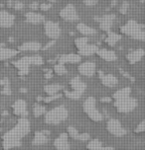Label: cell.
<instances>
[{"label":"cell","instance_id":"cell-13","mask_svg":"<svg viewBox=\"0 0 145 150\" xmlns=\"http://www.w3.org/2000/svg\"><path fill=\"white\" fill-rule=\"evenodd\" d=\"M47 142V137L45 136V134H43L42 132H37L34 136L33 139V144L35 145H41Z\"/></svg>","mask_w":145,"mask_h":150},{"label":"cell","instance_id":"cell-10","mask_svg":"<svg viewBox=\"0 0 145 150\" xmlns=\"http://www.w3.org/2000/svg\"><path fill=\"white\" fill-rule=\"evenodd\" d=\"M95 64L93 62H85L80 66V71L85 76H90L95 72Z\"/></svg>","mask_w":145,"mask_h":150},{"label":"cell","instance_id":"cell-22","mask_svg":"<svg viewBox=\"0 0 145 150\" xmlns=\"http://www.w3.org/2000/svg\"><path fill=\"white\" fill-rule=\"evenodd\" d=\"M0 85H1L2 87L7 86V85H9V81H8L7 78H3V79L0 80Z\"/></svg>","mask_w":145,"mask_h":150},{"label":"cell","instance_id":"cell-9","mask_svg":"<svg viewBox=\"0 0 145 150\" xmlns=\"http://www.w3.org/2000/svg\"><path fill=\"white\" fill-rule=\"evenodd\" d=\"M17 54V52L14 50H10L3 47V45H0V61L7 60L9 58H12L13 56Z\"/></svg>","mask_w":145,"mask_h":150},{"label":"cell","instance_id":"cell-23","mask_svg":"<svg viewBox=\"0 0 145 150\" xmlns=\"http://www.w3.org/2000/svg\"><path fill=\"white\" fill-rule=\"evenodd\" d=\"M40 8H41L42 10H44V11H46V10L50 9V8H51V5H50V4H42L41 6H40Z\"/></svg>","mask_w":145,"mask_h":150},{"label":"cell","instance_id":"cell-8","mask_svg":"<svg viewBox=\"0 0 145 150\" xmlns=\"http://www.w3.org/2000/svg\"><path fill=\"white\" fill-rule=\"evenodd\" d=\"M12 108H13V112H14L16 116L24 117L27 115V106H26L25 101H23V100L16 101Z\"/></svg>","mask_w":145,"mask_h":150},{"label":"cell","instance_id":"cell-25","mask_svg":"<svg viewBox=\"0 0 145 150\" xmlns=\"http://www.w3.org/2000/svg\"><path fill=\"white\" fill-rule=\"evenodd\" d=\"M123 92H124V90H123V91H120V93H121V94H123ZM121 97H122V98H124L125 96H124V95H122V96H120V98H121Z\"/></svg>","mask_w":145,"mask_h":150},{"label":"cell","instance_id":"cell-21","mask_svg":"<svg viewBox=\"0 0 145 150\" xmlns=\"http://www.w3.org/2000/svg\"><path fill=\"white\" fill-rule=\"evenodd\" d=\"M82 1H84L87 5H95L98 0H82Z\"/></svg>","mask_w":145,"mask_h":150},{"label":"cell","instance_id":"cell-1","mask_svg":"<svg viewBox=\"0 0 145 150\" xmlns=\"http://www.w3.org/2000/svg\"><path fill=\"white\" fill-rule=\"evenodd\" d=\"M30 130V125L26 119H20L17 124L12 129L7 131L3 135V148L9 149L13 147H17L21 144V139L27 135V133Z\"/></svg>","mask_w":145,"mask_h":150},{"label":"cell","instance_id":"cell-4","mask_svg":"<svg viewBox=\"0 0 145 150\" xmlns=\"http://www.w3.org/2000/svg\"><path fill=\"white\" fill-rule=\"evenodd\" d=\"M15 16L5 10H0V28H10L13 26Z\"/></svg>","mask_w":145,"mask_h":150},{"label":"cell","instance_id":"cell-15","mask_svg":"<svg viewBox=\"0 0 145 150\" xmlns=\"http://www.w3.org/2000/svg\"><path fill=\"white\" fill-rule=\"evenodd\" d=\"M99 54H100L101 57L106 60H113L115 58V54L113 52H108V50H100V52H99Z\"/></svg>","mask_w":145,"mask_h":150},{"label":"cell","instance_id":"cell-17","mask_svg":"<svg viewBox=\"0 0 145 150\" xmlns=\"http://www.w3.org/2000/svg\"><path fill=\"white\" fill-rule=\"evenodd\" d=\"M44 111H45V109L43 108V107L39 106V105H36L34 108V116L35 117H40L41 115H43Z\"/></svg>","mask_w":145,"mask_h":150},{"label":"cell","instance_id":"cell-11","mask_svg":"<svg viewBox=\"0 0 145 150\" xmlns=\"http://www.w3.org/2000/svg\"><path fill=\"white\" fill-rule=\"evenodd\" d=\"M26 21L31 24H40L44 21V17L42 15L35 12H30L26 14Z\"/></svg>","mask_w":145,"mask_h":150},{"label":"cell","instance_id":"cell-7","mask_svg":"<svg viewBox=\"0 0 145 150\" xmlns=\"http://www.w3.org/2000/svg\"><path fill=\"white\" fill-rule=\"evenodd\" d=\"M61 16H62V18H64L67 21H75L78 19V15L76 13V10H75V8L72 6H71V5L65 7L63 10H62Z\"/></svg>","mask_w":145,"mask_h":150},{"label":"cell","instance_id":"cell-6","mask_svg":"<svg viewBox=\"0 0 145 150\" xmlns=\"http://www.w3.org/2000/svg\"><path fill=\"white\" fill-rule=\"evenodd\" d=\"M107 128H108V130L111 131L112 134L116 136H122L125 133V130L121 127V125L116 120H109L108 124H107Z\"/></svg>","mask_w":145,"mask_h":150},{"label":"cell","instance_id":"cell-14","mask_svg":"<svg viewBox=\"0 0 145 150\" xmlns=\"http://www.w3.org/2000/svg\"><path fill=\"white\" fill-rule=\"evenodd\" d=\"M103 84L106 85L107 87H112L114 86L115 84H116L117 80L115 78L114 76H112V75H106V76H104L103 78Z\"/></svg>","mask_w":145,"mask_h":150},{"label":"cell","instance_id":"cell-5","mask_svg":"<svg viewBox=\"0 0 145 150\" xmlns=\"http://www.w3.org/2000/svg\"><path fill=\"white\" fill-rule=\"evenodd\" d=\"M45 33L50 39H57L60 36V28L56 23L53 22H47L44 26Z\"/></svg>","mask_w":145,"mask_h":150},{"label":"cell","instance_id":"cell-18","mask_svg":"<svg viewBox=\"0 0 145 150\" xmlns=\"http://www.w3.org/2000/svg\"><path fill=\"white\" fill-rule=\"evenodd\" d=\"M56 71H57V73L59 74H64L66 72V68L63 64H59V65L56 66Z\"/></svg>","mask_w":145,"mask_h":150},{"label":"cell","instance_id":"cell-16","mask_svg":"<svg viewBox=\"0 0 145 150\" xmlns=\"http://www.w3.org/2000/svg\"><path fill=\"white\" fill-rule=\"evenodd\" d=\"M78 29L80 30V33H83V34H85V35H93V34H95V31H93L92 28L88 27L87 25H85V24H80V25H79Z\"/></svg>","mask_w":145,"mask_h":150},{"label":"cell","instance_id":"cell-24","mask_svg":"<svg viewBox=\"0 0 145 150\" xmlns=\"http://www.w3.org/2000/svg\"><path fill=\"white\" fill-rule=\"evenodd\" d=\"M38 7H39V5H38V3H37V2H34V3L30 4V8H31L32 10H36Z\"/></svg>","mask_w":145,"mask_h":150},{"label":"cell","instance_id":"cell-12","mask_svg":"<svg viewBox=\"0 0 145 150\" xmlns=\"http://www.w3.org/2000/svg\"><path fill=\"white\" fill-rule=\"evenodd\" d=\"M41 47V45L39 42H25L22 45L19 47V50H24V52H28V50H31V52H35V50H40Z\"/></svg>","mask_w":145,"mask_h":150},{"label":"cell","instance_id":"cell-26","mask_svg":"<svg viewBox=\"0 0 145 150\" xmlns=\"http://www.w3.org/2000/svg\"><path fill=\"white\" fill-rule=\"evenodd\" d=\"M50 1H52V2H53V1H55V0H50Z\"/></svg>","mask_w":145,"mask_h":150},{"label":"cell","instance_id":"cell-20","mask_svg":"<svg viewBox=\"0 0 145 150\" xmlns=\"http://www.w3.org/2000/svg\"><path fill=\"white\" fill-rule=\"evenodd\" d=\"M23 7H24V4L20 1H16L15 3L13 4V8H14L15 10H21V9H23Z\"/></svg>","mask_w":145,"mask_h":150},{"label":"cell","instance_id":"cell-2","mask_svg":"<svg viewBox=\"0 0 145 150\" xmlns=\"http://www.w3.org/2000/svg\"><path fill=\"white\" fill-rule=\"evenodd\" d=\"M42 62L41 57L32 56V57H23L22 59L13 62L15 67L18 68L20 75H25L28 73V67L30 64H40Z\"/></svg>","mask_w":145,"mask_h":150},{"label":"cell","instance_id":"cell-3","mask_svg":"<svg viewBox=\"0 0 145 150\" xmlns=\"http://www.w3.org/2000/svg\"><path fill=\"white\" fill-rule=\"evenodd\" d=\"M67 117V111L64 108H57L55 110H52L46 115L45 120L48 124H58L65 120Z\"/></svg>","mask_w":145,"mask_h":150},{"label":"cell","instance_id":"cell-19","mask_svg":"<svg viewBox=\"0 0 145 150\" xmlns=\"http://www.w3.org/2000/svg\"><path fill=\"white\" fill-rule=\"evenodd\" d=\"M1 94L2 95H11V89H10L9 85L3 87V89L1 90Z\"/></svg>","mask_w":145,"mask_h":150}]
</instances>
